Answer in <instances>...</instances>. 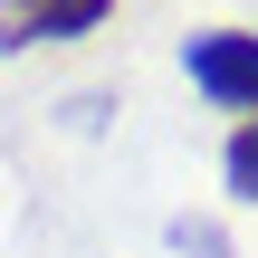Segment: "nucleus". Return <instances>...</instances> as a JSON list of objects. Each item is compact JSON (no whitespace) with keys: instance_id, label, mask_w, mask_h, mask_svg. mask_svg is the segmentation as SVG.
Here are the masks:
<instances>
[{"instance_id":"1","label":"nucleus","mask_w":258,"mask_h":258,"mask_svg":"<svg viewBox=\"0 0 258 258\" xmlns=\"http://www.w3.org/2000/svg\"><path fill=\"white\" fill-rule=\"evenodd\" d=\"M182 77L230 105V115H258V29H191L182 38Z\"/></svg>"},{"instance_id":"3","label":"nucleus","mask_w":258,"mask_h":258,"mask_svg":"<svg viewBox=\"0 0 258 258\" xmlns=\"http://www.w3.org/2000/svg\"><path fill=\"white\" fill-rule=\"evenodd\" d=\"M220 172H230V191H239V201H258V115H239V134H230Z\"/></svg>"},{"instance_id":"2","label":"nucleus","mask_w":258,"mask_h":258,"mask_svg":"<svg viewBox=\"0 0 258 258\" xmlns=\"http://www.w3.org/2000/svg\"><path fill=\"white\" fill-rule=\"evenodd\" d=\"M105 19H115V0H0V48H57Z\"/></svg>"},{"instance_id":"4","label":"nucleus","mask_w":258,"mask_h":258,"mask_svg":"<svg viewBox=\"0 0 258 258\" xmlns=\"http://www.w3.org/2000/svg\"><path fill=\"white\" fill-rule=\"evenodd\" d=\"M172 249L182 258H230V239H220L211 220H172Z\"/></svg>"}]
</instances>
